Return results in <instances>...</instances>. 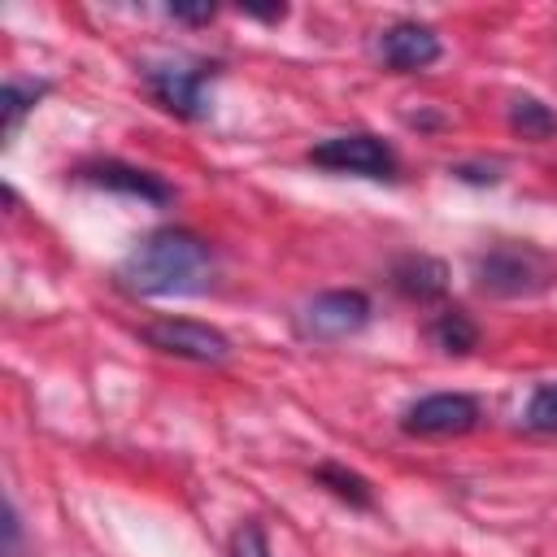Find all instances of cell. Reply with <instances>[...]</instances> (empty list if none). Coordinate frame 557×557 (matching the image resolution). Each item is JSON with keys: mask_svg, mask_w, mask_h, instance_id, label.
<instances>
[{"mask_svg": "<svg viewBox=\"0 0 557 557\" xmlns=\"http://www.w3.org/2000/svg\"><path fill=\"white\" fill-rule=\"evenodd\" d=\"M509 131L531 139V144H540L548 135H557V113L535 96H513L509 100Z\"/></svg>", "mask_w": 557, "mask_h": 557, "instance_id": "cell-12", "label": "cell"}, {"mask_svg": "<svg viewBox=\"0 0 557 557\" xmlns=\"http://www.w3.org/2000/svg\"><path fill=\"white\" fill-rule=\"evenodd\" d=\"M117 283L135 296H200L213 283V248L178 226L152 231L117 265Z\"/></svg>", "mask_w": 557, "mask_h": 557, "instance_id": "cell-1", "label": "cell"}, {"mask_svg": "<svg viewBox=\"0 0 557 557\" xmlns=\"http://www.w3.org/2000/svg\"><path fill=\"white\" fill-rule=\"evenodd\" d=\"M557 278V261L531 244H496L474 257V283L487 296H540Z\"/></svg>", "mask_w": 557, "mask_h": 557, "instance_id": "cell-2", "label": "cell"}, {"mask_svg": "<svg viewBox=\"0 0 557 557\" xmlns=\"http://www.w3.org/2000/svg\"><path fill=\"white\" fill-rule=\"evenodd\" d=\"M392 287L409 300H440L448 292V265L426 252H409L392 265Z\"/></svg>", "mask_w": 557, "mask_h": 557, "instance_id": "cell-10", "label": "cell"}, {"mask_svg": "<svg viewBox=\"0 0 557 557\" xmlns=\"http://www.w3.org/2000/svg\"><path fill=\"white\" fill-rule=\"evenodd\" d=\"M309 161L335 174H361V178H396V152L370 135V131H348V135H331L322 144L309 148Z\"/></svg>", "mask_w": 557, "mask_h": 557, "instance_id": "cell-3", "label": "cell"}, {"mask_svg": "<svg viewBox=\"0 0 557 557\" xmlns=\"http://www.w3.org/2000/svg\"><path fill=\"white\" fill-rule=\"evenodd\" d=\"M431 339H435V348H444L453 357H466L479 344V326L461 309H444V313L431 318Z\"/></svg>", "mask_w": 557, "mask_h": 557, "instance_id": "cell-13", "label": "cell"}, {"mask_svg": "<svg viewBox=\"0 0 557 557\" xmlns=\"http://www.w3.org/2000/svg\"><path fill=\"white\" fill-rule=\"evenodd\" d=\"M479 426V400L466 392H431L413 400L400 418V431L409 435H466Z\"/></svg>", "mask_w": 557, "mask_h": 557, "instance_id": "cell-6", "label": "cell"}, {"mask_svg": "<svg viewBox=\"0 0 557 557\" xmlns=\"http://www.w3.org/2000/svg\"><path fill=\"white\" fill-rule=\"evenodd\" d=\"M313 483L326 487L331 496H339V500L352 505V509H370V505H374L370 479H361L357 470H348V466H339V461H322V466L313 470Z\"/></svg>", "mask_w": 557, "mask_h": 557, "instance_id": "cell-11", "label": "cell"}, {"mask_svg": "<svg viewBox=\"0 0 557 557\" xmlns=\"http://www.w3.org/2000/svg\"><path fill=\"white\" fill-rule=\"evenodd\" d=\"M527 426L531 431H544V435H557V383H544V387L531 392Z\"/></svg>", "mask_w": 557, "mask_h": 557, "instance_id": "cell-15", "label": "cell"}, {"mask_svg": "<svg viewBox=\"0 0 557 557\" xmlns=\"http://www.w3.org/2000/svg\"><path fill=\"white\" fill-rule=\"evenodd\" d=\"M48 96V83H22V78H9L4 83V96H0V109H4V135L17 131V122Z\"/></svg>", "mask_w": 557, "mask_h": 557, "instance_id": "cell-14", "label": "cell"}, {"mask_svg": "<svg viewBox=\"0 0 557 557\" xmlns=\"http://www.w3.org/2000/svg\"><path fill=\"white\" fill-rule=\"evenodd\" d=\"M379 57L392 70L413 74V70H426L440 61V39L422 22H392L387 30H379Z\"/></svg>", "mask_w": 557, "mask_h": 557, "instance_id": "cell-8", "label": "cell"}, {"mask_svg": "<svg viewBox=\"0 0 557 557\" xmlns=\"http://www.w3.org/2000/svg\"><path fill=\"white\" fill-rule=\"evenodd\" d=\"M370 322L366 292H322L300 309V331L313 339H344Z\"/></svg>", "mask_w": 557, "mask_h": 557, "instance_id": "cell-7", "label": "cell"}, {"mask_svg": "<svg viewBox=\"0 0 557 557\" xmlns=\"http://www.w3.org/2000/svg\"><path fill=\"white\" fill-rule=\"evenodd\" d=\"M78 178L91 183V187L117 191V196L148 200V205H165L174 196L165 178H157L152 170H139V165H126V161H91V165H78Z\"/></svg>", "mask_w": 557, "mask_h": 557, "instance_id": "cell-9", "label": "cell"}, {"mask_svg": "<svg viewBox=\"0 0 557 557\" xmlns=\"http://www.w3.org/2000/svg\"><path fill=\"white\" fill-rule=\"evenodd\" d=\"M144 339L170 357H187V361H205V366H218L231 357V339L218 326L191 322V318H161V322L144 326Z\"/></svg>", "mask_w": 557, "mask_h": 557, "instance_id": "cell-5", "label": "cell"}, {"mask_svg": "<svg viewBox=\"0 0 557 557\" xmlns=\"http://www.w3.org/2000/svg\"><path fill=\"white\" fill-rule=\"evenodd\" d=\"M218 65L213 61H161L144 65V83L157 96L161 109L178 117H205V87L213 83Z\"/></svg>", "mask_w": 557, "mask_h": 557, "instance_id": "cell-4", "label": "cell"}, {"mask_svg": "<svg viewBox=\"0 0 557 557\" xmlns=\"http://www.w3.org/2000/svg\"><path fill=\"white\" fill-rule=\"evenodd\" d=\"M448 174H457V178H466V183H496V178H500L496 165H487V170H483V165H453Z\"/></svg>", "mask_w": 557, "mask_h": 557, "instance_id": "cell-17", "label": "cell"}, {"mask_svg": "<svg viewBox=\"0 0 557 557\" xmlns=\"http://www.w3.org/2000/svg\"><path fill=\"white\" fill-rule=\"evenodd\" d=\"M170 17H183V22H213V4H200V9H183V4H170Z\"/></svg>", "mask_w": 557, "mask_h": 557, "instance_id": "cell-18", "label": "cell"}, {"mask_svg": "<svg viewBox=\"0 0 557 557\" xmlns=\"http://www.w3.org/2000/svg\"><path fill=\"white\" fill-rule=\"evenodd\" d=\"M231 557H270V540L261 522H239L231 535Z\"/></svg>", "mask_w": 557, "mask_h": 557, "instance_id": "cell-16", "label": "cell"}]
</instances>
